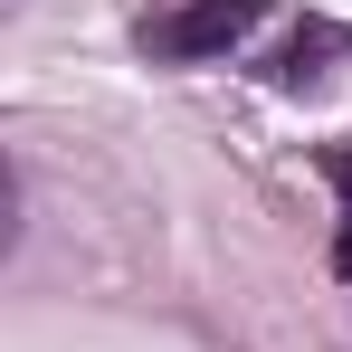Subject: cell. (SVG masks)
<instances>
[{
    "mask_svg": "<svg viewBox=\"0 0 352 352\" xmlns=\"http://www.w3.org/2000/svg\"><path fill=\"white\" fill-rule=\"evenodd\" d=\"M248 29H257V0H190L172 19H153V48H162V58H219Z\"/></svg>",
    "mask_w": 352,
    "mask_h": 352,
    "instance_id": "obj_1",
    "label": "cell"
},
{
    "mask_svg": "<svg viewBox=\"0 0 352 352\" xmlns=\"http://www.w3.org/2000/svg\"><path fill=\"white\" fill-rule=\"evenodd\" d=\"M324 181H333V200H343V229H333V276H352V153H343V143L324 153Z\"/></svg>",
    "mask_w": 352,
    "mask_h": 352,
    "instance_id": "obj_2",
    "label": "cell"
}]
</instances>
